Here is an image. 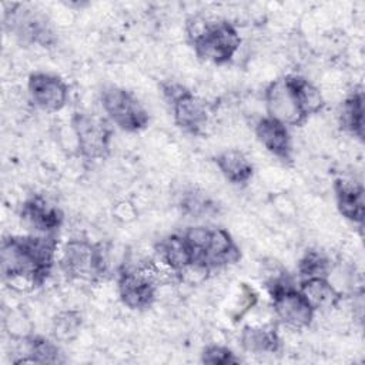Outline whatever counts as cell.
I'll return each mask as SVG.
<instances>
[{
  "label": "cell",
  "instance_id": "5bb4252c",
  "mask_svg": "<svg viewBox=\"0 0 365 365\" xmlns=\"http://www.w3.org/2000/svg\"><path fill=\"white\" fill-rule=\"evenodd\" d=\"M335 195L339 212L349 221L362 224L364 221V188L358 182L348 180L335 181Z\"/></svg>",
  "mask_w": 365,
  "mask_h": 365
},
{
  "label": "cell",
  "instance_id": "277c9868",
  "mask_svg": "<svg viewBox=\"0 0 365 365\" xmlns=\"http://www.w3.org/2000/svg\"><path fill=\"white\" fill-rule=\"evenodd\" d=\"M192 44L195 54L201 60L222 64L232 58L241 44V37L228 21H217L205 24V27L194 36Z\"/></svg>",
  "mask_w": 365,
  "mask_h": 365
},
{
  "label": "cell",
  "instance_id": "7402d4cb",
  "mask_svg": "<svg viewBox=\"0 0 365 365\" xmlns=\"http://www.w3.org/2000/svg\"><path fill=\"white\" fill-rule=\"evenodd\" d=\"M202 362L212 364V365H227V364H237L238 358H235L232 351L225 346L211 345L204 349Z\"/></svg>",
  "mask_w": 365,
  "mask_h": 365
},
{
  "label": "cell",
  "instance_id": "ba28073f",
  "mask_svg": "<svg viewBox=\"0 0 365 365\" xmlns=\"http://www.w3.org/2000/svg\"><path fill=\"white\" fill-rule=\"evenodd\" d=\"M271 295L275 314L284 324L292 328H305L312 322L315 309L299 289L277 281L271 288Z\"/></svg>",
  "mask_w": 365,
  "mask_h": 365
},
{
  "label": "cell",
  "instance_id": "d6986e66",
  "mask_svg": "<svg viewBox=\"0 0 365 365\" xmlns=\"http://www.w3.org/2000/svg\"><path fill=\"white\" fill-rule=\"evenodd\" d=\"M341 124L345 130L351 131L356 137H364V96L362 91H356L349 96L342 107Z\"/></svg>",
  "mask_w": 365,
  "mask_h": 365
},
{
  "label": "cell",
  "instance_id": "4fadbf2b",
  "mask_svg": "<svg viewBox=\"0 0 365 365\" xmlns=\"http://www.w3.org/2000/svg\"><path fill=\"white\" fill-rule=\"evenodd\" d=\"M255 134L269 153L284 161L291 160V138L285 124L272 117H264L257 123Z\"/></svg>",
  "mask_w": 365,
  "mask_h": 365
},
{
  "label": "cell",
  "instance_id": "8fae6325",
  "mask_svg": "<svg viewBox=\"0 0 365 365\" xmlns=\"http://www.w3.org/2000/svg\"><path fill=\"white\" fill-rule=\"evenodd\" d=\"M29 93L38 108L58 111L67 101L68 90L60 77L47 73H34L29 77Z\"/></svg>",
  "mask_w": 365,
  "mask_h": 365
},
{
  "label": "cell",
  "instance_id": "9c48e42d",
  "mask_svg": "<svg viewBox=\"0 0 365 365\" xmlns=\"http://www.w3.org/2000/svg\"><path fill=\"white\" fill-rule=\"evenodd\" d=\"M164 90L173 103L177 125L187 133L201 134L208 121L207 104L180 86H168Z\"/></svg>",
  "mask_w": 365,
  "mask_h": 365
},
{
  "label": "cell",
  "instance_id": "44dd1931",
  "mask_svg": "<svg viewBox=\"0 0 365 365\" xmlns=\"http://www.w3.org/2000/svg\"><path fill=\"white\" fill-rule=\"evenodd\" d=\"M81 325V317L78 312H63L54 319V334L58 339H73Z\"/></svg>",
  "mask_w": 365,
  "mask_h": 365
},
{
  "label": "cell",
  "instance_id": "5b68a950",
  "mask_svg": "<svg viewBox=\"0 0 365 365\" xmlns=\"http://www.w3.org/2000/svg\"><path fill=\"white\" fill-rule=\"evenodd\" d=\"M101 104L108 117L125 131H140L148 124V113L127 90L108 86L101 91Z\"/></svg>",
  "mask_w": 365,
  "mask_h": 365
},
{
  "label": "cell",
  "instance_id": "7c38bea8",
  "mask_svg": "<svg viewBox=\"0 0 365 365\" xmlns=\"http://www.w3.org/2000/svg\"><path fill=\"white\" fill-rule=\"evenodd\" d=\"M20 215L21 220L34 230L48 234L58 230L63 222V212L57 207L50 205L40 195H33L26 200L21 205Z\"/></svg>",
  "mask_w": 365,
  "mask_h": 365
},
{
  "label": "cell",
  "instance_id": "52a82bcc",
  "mask_svg": "<svg viewBox=\"0 0 365 365\" xmlns=\"http://www.w3.org/2000/svg\"><path fill=\"white\" fill-rule=\"evenodd\" d=\"M77 135L78 148L88 160H101L108 154L111 130L107 121L98 115L76 113L71 118Z\"/></svg>",
  "mask_w": 365,
  "mask_h": 365
},
{
  "label": "cell",
  "instance_id": "2e32d148",
  "mask_svg": "<svg viewBox=\"0 0 365 365\" xmlns=\"http://www.w3.org/2000/svg\"><path fill=\"white\" fill-rule=\"evenodd\" d=\"M215 163L225 178L234 184H245L252 175V165L241 151H224L215 158Z\"/></svg>",
  "mask_w": 365,
  "mask_h": 365
},
{
  "label": "cell",
  "instance_id": "e0dca14e",
  "mask_svg": "<svg viewBox=\"0 0 365 365\" xmlns=\"http://www.w3.org/2000/svg\"><path fill=\"white\" fill-rule=\"evenodd\" d=\"M241 344L250 352L262 354L275 352L279 346V339L272 328L245 327L241 334Z\"/></svg>",
  "mask_w": 365,
  "mask_h": 365
},
{
  "label": "cell",
  "instance_id": "30bf717a",
  "mask_svg": "<svg viewBox=\"0 0 365 365\" xmlns=\"http://www.w3.org/2000/svg\"><path fill=\"white\" fill-rule=\"evenodd\" d=\"M155 274L148 267L123 271L118 278V292L123 304L131 309L148 308L155 297Z\"/></svg>",
  "mask_w": 365,
  "mask_h": 365
},
{
  "label": "cell",
  "instance_id": "ac0fdd59",
  "mask_svg": "<svg viewBox=\"0 0 365 365\" xmlns=\"http://www.w3.org/2000/svg\"><path fill=\"white\" fill-rule=\"evenodd\" d=\"M26 356L17 364L34 362V364H56L60 362V349L57 345L41 336H30L24 341Z\"/></svg>",
  "mask_w": 365,
  "mask_h": 365
},
{
  "label": "cell",
  "instance_id": "8992f818",
  "mask_svg": "<svg viewBox=\"0 0 365 365\" xmlns=\"http://www.w3.org/2000/svg\"><path fill=\"white\" fill-rule=\"evenodd\" d=\"M61 268L68 277L93 279L106 271V255L98 244L86 240L68 241L61 257Z\"/></svg>",
  "mask_w": 365,
  "mask_h": 365
},
{
  "label": "cell",
  "instance_id": "7a4b0ae2",
  "mask_svg": "<svg viewBox=\"0 0 365 365\" xmlns=\"http://www.w3.org/2000/svg\"><path fill=\"white\" fill-rule=\"evenodd\" d=\"M268 117L282 124L299 125L324 107L319 90L299 76H285L272 81L265 91Z\"/></svg>",
  "mask_w": 365,
  "mask_h": 365
},
{
  "label": "cell",
  "instance_id": "3957f363",
  "mask_svg": "<svg viewBox=\"0 0 365 365\" xmlns=\"http://www.w3.org/2000/svg\"><path fill=\"white\" fill-rule=\"evenodd\" d=\"M190 257V268L210 271L230 264H235L240 248L231 235L222 228L192 227L182 234Z\"/></svg>",
  "mask_w": 365,
  "mask_h": 365
},
{
  "label": "cell",
  "instance_id": "6da1fadb",
  "mask_svg": "<svg viewBox=\"0 0 365 365\" xmlns=\"http://www.w3.org/2000/svg\"><path fill=\"white\" fill-rule=\"evenodd\" d=\"M57 248L53 234L9 237L1 244V274L10 285L37 288L47 279Z\"/></svg>",
  "mask_w": 365,
  "mask_h": 365
},
{
  "label": "cell",
  "instance_id": "ffe728a7",
  "mask_svg": "<svg viewBox=\"0 0 365 365\" xmlns=\"http://www.w3.org/2000/svg\"><path fill=\"white\" fill-rule=\"evenodd\" d=\"M328 269H329L328 259L317 251H308L298 265V271L302 278H312V277L327 278Z\"/></svg>",
  "mask_w": 365,
  "mask_h": 365
},
{
  "label": "cell",
  "instance_id": "9a60e30c",
  "mask_svg": "<svg viewBox=\"0 0 365 365\" xmlns=\"http://www.w3.org/2000/svg\"><path fill=\"white\" fill-rule=\"evenodd\" d=\"M299 291L314 309L334 308L341 299V294L324 277L304 278Z\"/></svg>",
  "mask_w": 365,
  "mask_h": 365
}]
</instances>
